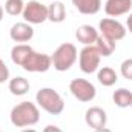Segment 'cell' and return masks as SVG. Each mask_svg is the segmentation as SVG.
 Returning a JSON list of instances; mask_svg holds the SVG:
<instances>
[{
  "mask_svg": "<svg viewBox=\"0 0 132 132\" xmlns=\"http://www.w3.org/2000/svg\"><path fill=\"white\" fill-rule=\"evenodd\" d=\"M40 120L38 108L31 101H22L11 111V121L15 128H25V126H34Z\"/></svg>",
  "mask_w": 132,
  "mask_h": 132,
  "instance_id": "cell-1",
  "label": "cell"
},
{
  "mask_svg": "<svg viewBox=\"0 0 132 132\" xmlns=\"http://www.w3.org/2000/svg\"><path fill=\"white\" fill-rule=\"evenodd\" d=\"M37 103L42 109H45L51 115H59L65 109V101L60 97V94L51 88H43L35 95Z\"/></svg>",
  "mask_w": 132,
  "mask_h": 132,
  "instance_id": "cell-2",
  "label": "cell"
},
{
  "mask_svg": "<svg viewBox=\"0 0 132 132\" xmlns=\"http://www.w3.org/2000/svg\"><path fill=\"white\" fill-rule=\"evenodd\" d=\"M51 59H52L54 68L57 71H60V72L68 71L77 60V48L72 43H63L55 49V52Z\"/></svg>",
  "mask_w": 132,
  "mask_h": 132,
  "instance_id": "cell-3",
  "label": "cell"
},
{
  "mask_svg": "<svg viewBox=\"0 0 132 132\" xmlns=\"http://www.w3.org/2000/svg\"><path fill=\"white\" fill-rule=\"evenodd\" d=\"M69 91L75 98L83 101V103L92 101L95 98V94H97L94 85L89 83L88 80H83V78H74L69 85Z\"/></svg>",
  "mask_w": 132,
  "mask_h": 132,
  "instance_id": "cell-4",
  "label": "cell"
},
{
  "mask_svg": "<svg viewBox=\"0 0 132 132\" xmlns=\"http://www.w3.org/2000/svg\"><path fill=\"white\" fill-rule=\"evenodd\" d=\"M100 59H101V55L95 46L89 45V46L83 48L80 52V69L85 74L95 72L100 66Z\"/></svg>",
  "mask_w": 132,
  "mask_h": 132,
  "instance_id": "cell-5",
  "label": "cell"
},
{
  "mask_svg": "<svg viewBox=\"0 0 132 132\" xmlns=\"http://www.w3.org/2000/svg\"><path fill=\"white\" fill-rule=\"evenodd\" d=\"M23 19L31 23V25H40L45 20H48V8L38 2H29L28 5H25L23 9Z\"/></svg>",
  "mask_w": 132,
  "mask_h": 132,
  "instance_id": "cell-6",
  "label": "cell"
},
{
  "mask_svg": "<svg viewBox=\"0 0 132 132\" xmlns=\"http://www.w3.org/2000/svg\"><path fill=\"white\" fill-rule=\"evenodd\" d=\"M100 31H101V35H104V37H108L114 42H118V40L125 38V35H126L125 26L120 22L114 20V19L100 20Z\"/></svg>",
  "mask_w": 132,
  "mask_h": 132,
  "instance_id": "cell-7",
  "label": "cell"
},
{
  "mask_svg": "<svg viewBox=\"0 0 132 132\" xmlns=\"http://www.w3.org/2000/svg\"><path fill=\"white\" fill-rule=\"evenodd\" d=\"M51 65H52V59L49 55L34 51L22 68L28 72H46L51 68Z\"/></svg>",
  "mask_w": 132,
  "mask_h": 132,
  "instance_id": "cell-8",
  "label": "cell"
},
{
  "mask_svg": "<svg viewBox=\"0 0 132 132\" xmlns=\"http://www.w3.org/2000/svg\"><path fill=\"white\" fill-rule=\"evenodd\" d=\"M85 118H86V125L94 131H103L104 126H106V120H108L106 112L98 106H94V108L88 109Z\"/></svg>",
  "mask_w": 132,
  "mask_h": 132,
  "instance_id": "cell-9",
  "label": "cell"
},
{
  "mask_svg": "<svg viewBox=\"0 0 132 132\" xmlns=\"http://www.w3.org/2000/svg\"><path fill=\"white\" fill-rule=\"evenodd\" d=\"M132 0H108L104 5V11L109 17H118L131 11Z\"/></svg>",
  "mask_w": 132,
  "mask_h": 132,
  "instance_id": "cell-10",
  "label": "cell"
},
{
  "mask_svg": "<svg viewBox=\"0 0 132 132\" xmlns=\"http://www.w3.org/2000/svg\"><path fill=\"white\" fill-rule=\"evenodd\" d=\"M9 35L14 42H20V43H25V42H29L34 37V29L31 25L28 23H15Z\"/></svg>",
  "mask_w": 132,
  "mask_h": 132,
  "instance_id": "cell-11",
  "label": "cell"
},
{
  "mask_svg": "<svg viewBox=\"0 0 132 132\" xmlns=\"http://www.w3.org/2000/svg\"><path fill=\"white\" fill-rule=\"evenodd\" d=\"M75 37H77V40H78L80 43L89 46V45L95 43L98 34H97V29L92 28L91 25H81V26L77 28V31H75Z\"/></svg>",
  "mask_w": 132,
  "mask_h": 132,
  "instance_id": "cell-12",
  "label": "cell"
},
{
  "mask_svg": "<svg viewBox=\"0 0 132 132\" xmlns=\"http://www.w3.org/2000/svg\"><path fill=\"white\" fill-rule=\"evenodd\" d=\"M72 3L78 9V12L85 15H94L101 8V0H72Z\"/></svg>",
  "mask_w": 132,
  "mask_h": 132,
  "instance_id": "cell-13",
  "label": "cell"
},
{
  "mask_svg": "<svg viewBox=\"0 0 132 132\" xmlns=\"http://www.w3.org/2000/svg\"><path fill=\"white\" fill-rule=\"evenodd\" d=\"M32 52H34V49L31 46L22 43V45H17V46L12 48V51H11V59H12V62H14L15 65L23 66L25 62L29 59V55H31Z\"/></svg>",
  "mask_w": 132,
  "mask_h": 132,
  "instance_id": "cell-14",
  "label": "cell"
},
{
  "mask_svg": "<svg viewBox=\"0 0 132 132\" xmlns=\"http://www.w3.org/2000/svg\"><path fill=\"white\" fill-rule=\"evenodd\" d=\"M48 19L52 23H62L66 19V8L62 2H54L48 8Z\"/></svg>",
  "mask_w": 132,
  "mask_h": 132,
  "instance_id": "cell-15",
  "label": "cell"
},
{
  "mask_svg": "<svg viewBox=\"0 0 132 132\" xmlns=\"http://www.w3.org/2000/svg\"><path fill=\"white\" fill-rule=\"evenodd\" d=\"M95 48L98 49L101 57H109L115 51V42L104 37V35H98L97 40H95Z\"/></svg>",
  "mask_w": 132,
  "mask_h": 132,
  "instance_id": "cell-16",
  "label": "cell"
},
{
  "mask_svg": "<svg viewBox=\"0 0 132 132\" xmlns=\"http://www.w3.org/2000/svg\"><path fill=\"white\" fill-rule=\"evenodd\" d=\"M8 88L12 95H25L29 91V81L25 77H15L9 81Z\"/></svg>",
  "mask_w": 132,
  "mask_h": 132,
  "instance_id": "cell-17",
  "label": "cell"
},
{
  "mask_svg": "<svg viewBox=\"0 0 132 132\" xmlns=\"http://www.w3.org/2000/svg\"><path fill=\"white\" fill-rule=\"evenodd\" d=\"M97 78H98V81L103 86H114V85L117 83V80H118L117 72H115L112 68H109V66H104V68L100 69Z\"/></svg>",
  "mask_w": 132,
  "mask_h": 132,
  "instance_id": "cell-18",
  "label": "cell"
},
{
  "mask_svg": "<svg viewBox=\"0 0 132 132\" xmlns=\"http://www.w3.org/2000/svg\"><path fill=\"white\" fill-rule=\"evenodd\" d=\"M112 100H114V103L118 108H128V106H131V103H132V92L121 88V89L114 92Z\"/></svg>",
  "mask_w": 132,
  "mask_h": 132,
  "instance_id": "cell-19",
  "label": "cell"
},
{
  "mask_svg": "<svg viewBox=\"0 0 132 132\" xmlns=\"http://www.w3.org/2000/svg\"><path fill=\"white\" fill-rule=\"evenodd\" d=\"M23 9H25L23 0H6L5 3V11L9 15H19L23 12Z\"/></svg>",
  "mask_w": 132,
  "mask_h": 132,
  "instance_id": "cell-20",
  "label": "cell"
},
{
  "mask_svg": "<svg viewBox=\"0 0 132 132\" xmlns=\"http://www.w3.org/2000/svg\"><path fill=\"white\" fill-rule=\"evenodd\" d=\"M121 75L128 80H132V59H128L121 63Z\"/></svg>",
  "mask_w": 132,
  "mask_h": 132,
  "instance_id": "cell-21",
  "label": "cell"
},
{
  "mask_svg": "<svg viewBox=\"0 0 132 132\" xmlns=\"http://www.w3.org/2000/svg\"><path fill=\"white\" fill-rule=\"evenodd\" d=\"M8 78H9V69H8L6 63L0 59V83H5Z\"/></svg>",
  "mask_w": 132,
  "mask_h": 132,
  "instance_id": "cell-22",
  "label": "cell"
},
{
  "mask_svg": "<svg viewBox=\"0 0 132 132\" xmlns=\"http://www.w3.org/2000/svg\"><path fill=\"white\" fill-rule=\"evenodd\" d=\"M128 29H129V32L132 34V14L128 17Z\"/></svg>",
  "mask_w": 132,
  "mask_h": 132,
  "instance_id": "cell-23",
  "label": "cell"
},
{
  "mask_svg": "<svg viewBox=\"0 0 132 132\" xmlns=\"http://www.w3.org/2000/svg\"><path fill=\"white\" fill-rule=\"evenodd\" d=\"M45 131H46V132H48V131H59V128H57V126H48Z\"/></svg>",
  "mask_w": 132,
  "mask_h": 132,
  "instance_id": "cell-24",
  "label": "cell"
},
{
  "mask_svg": "<svg viewBox=\"0 0 132 132\" xmlns=\"http://www.w3.org/2000/svg\"><path fill=\"white\" fill-rule=\"evenodd\" d=\"M2 19H3V8L0 6V22H2Z\"/></svg>",
  "mask_w": 132,
  "mask_h": 132,
  "instance_id": "cell-25",
  "label": "cell"
},
{
  "mask_svg": "<svg viewBox=\"0 0 132 132\" xmlns=\"http://www.w3.org/2000/svg\"><path fill=\"white\" fill-rule=\"evenodd\" d=\"M131 106H132V103H131Z\"/></svg>",
  "mask_w": 132,
  "mask_h": 132,
  "instance_id": "cell-26",
  "label": "cell"
}]
</instances>
